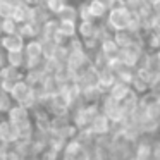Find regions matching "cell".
<instances>
[{
    "instance_id": "cell-14",
    "label": "cell",
    "mask_w": 160,
    "mask_h": 160,
    "mask_svg": "<svg viewBox=\"0 0 160 160\" xmlns=\"http://www.w3.org/2000/svg\"><path fill=\"white\" fill-rule=\"evenodd\" d=\"M29 16H31V7H26L24 4L18 5V7H14V12H12V21L18 22V24H21V22H26L29 21Z\"/></svg>"
},
{
    "instance_id": "cell-8",
    "label": "cell",
    "mask_w": 160,
    "mask_h": 160,
    "mask_svg": "<svg viewBox=\"0 0 160 160\" xmlns=\"http://www.w3.org/2000/svg\"><path fill=\"white\" fill-rule=\"evenodd\" d=\"M57 31L66 40H71L78 35V22L74 21H57Z\"/></svg>"
},
{
    "instance_id": "cell-17",
    "label": "cell",
    "mask_w": 160,
    "mask_h": 160,
    "mask_svg": "<svg viewBox=\"0 0 160 160\" xmlns=\"http://www.w3.org/2000/svg\"><path fill=\"white\" fill-rule=\"evenodd\" d=\"M0 29H2V35H12V33L18 31V22H14L12 19H2Z\"/></svg>"
},
{
    "instance_id": "cell-13",
    "label": "cell",
    "mask_w": 160,
    "mask_h": 160,
    "mask_svg": "<svg viewBox=\"0 0 160 160\" xmlns=\"http://www.w3.org/2000/svg\"><path fill=\"white\" fill-rule=\"evenodd\" d=\"M0 138L4 139L5 143L16 141V139L19 138V131L11 124V122H4V124H0Z\"/></svg>"
},
{
    "instance_id": "cell-5",
    "label": "cell",
    "mask_w": 160,
    "mask_h": 160,
    "mask_svg": "<svg viewBox=\"0 0 160 160\" xmlns=\"http://www.w3.org/2000/svg\"><path fill=\"white\" fill-rule=\"evenodd\" d=\"M24 79V72H21V69L12 66H2L0 67V81H11V83H18V81Z\"/></svg>"
},
{
    "instance_id": "cell-12",
    "label": "cell",
    "mask_w": 160,
    "mask_h": 160,
    "mask_svg": "<svg viewBox=\"0 0 160 160\" xmlns=\"http://www.w3.org/2000/svg\"><path fill=\"white\" fill-rule=\"evenodd\" d=\"M5 64L7 66H12V67H18V69H21V67L26 66V57L24 53L21 52H5Z\"/></svg>"
},
{
    "instance_id": "cell-21",
    "label": "cell",
    "mask_w": 160,
    "mask_h": 160,
    "mask_svg": "<svg viewBox=\"0 0 160 160\" xmlns=\"http://www.w3.org/2000/svg\"><path fill=\"white\" fill-rule=\"evenodd\" d=\"M146 2H148V4L152 5L153 9H157V11H158V7H160V0H146Z\"/></svg>"
},
{
    "instance_id": "cell-24",
    "label": "cell",
    "mask_w": 160,
    "mask_h": 160,
    "mask_svg": "<svg viewBox=\"0 0 160 160\" xmlns=\"http://www.w3.org/2000/svg\"><path fill=\"white\" fill-rule=\"evenodd\" d=\"M0 2H4V0H0Z\"/></svg>"
},
{
    "instance_id": "cell-7",
    "label": "cell",
    "mask_w": 160,
    "mask_h": 160,
    "mask_svg": "<svg viewBox=\"0 0 160 160\" xmlns=\"http://www.w3.org/2000/svg\"><path fill=\"white\" fill-rule=\"evenodd\" d=\"M97 29H98V24L95 21H79V24H78V33H79L81 40L95 38Z\"/></svg>"
},
{
    "instance_id": "cell-11",
    "label": "cell",
    "mask_w": 160,
    "mask_h": 160,
    "mask_svg": "<svg viewBox=\"0 0 160 160\" xmlns=\"http://www.w3.org/2000/svg\"><path fill=\"white\" fill-rule=\"evenodd\" d=\"M98 48H100V52L103 53L107 59H114V57H117V53H119V48H117V45L114 43L112 36H108V38L102 40L100 45H98Z\"/></svg>"
},
{
    "instance_id": "cell-4",
    "label": "cell",
    "mask_w": 160,
    "mask_h": 160,
    "mask_svg": "<svg viewBox=\"0 0 160 160\" xmlns=\"http://www.w3.org/2000/svg\"><path fill=\"white\" fill-rule=\"evenodd\" d=\"M24 43H26V40H22L18 33L0 36V48L4 52H21L24 48Z\"/></svg>"
},
{
    "instance_id": "cell-3",
    "label": "cell",
    "mask_w": 160,
    "mask_h": 160,
    "mask_svg": "<svg viewBox=\"0 0 160 160\" xmlns=\"http://www.w3.org/2000/svg\"><path fill=\"white\" fill-rule=\"evenodd\" d=\"M9 122L14 126L21 134L22 131H29V114L28 108L22 105H14L9 107Z\"/></svg>"
},
{
    "instance_id": "cell-9",
    "label": "cell",
    "mask_w": 160,
    "mask_h": 160,
    "mask_svg": "<svg viewBox=\"0 0 160 160\" xmlns=\"http://www.w3.org/2000/svg\"><path fill=\"white\" fill-rule=\"evenodd\" d=\"M108 126H110V121H108L107 115H103V114L95 115V119L90 122L91 132H95V134H103V132H107Z\"/></svg>"
},
{
    "instance_id": "cell-2",
    "label": "cell",
    "mask_w": 160,
    "mask_h": 160,
    "mask_svg": "<svg viewBox=\"0 0 160 160\" xmlns=\"http://www.w3.org/2000/svg\"><path fill=\"white\" fill-rule=\"evenodd\" d=\"M9 95H11V98L14 102H18V105H22V107H26V108H28L33 102H36L35 95H33L31 84H28L24 79L14 83V86H12V90L9 91Z\"/></svg>"
},
{
    "instance_id": "cell-1",
    "label": "cell",
    "mask_w": 160,
    "mask_h": 160,
    "mask_svg": "<svg viewBox=\"0 0 160 160\" xmlns=\"http://www.w3.org/2000/svg\"><path fill=\"white\" fill-rule=\"evenodd\" d=\"M107 26L110 28L112 33L117 31H128L129 26V19H131V14L126 7H119V9H110L107 12Z\"/></svg>"
},
{
    "instance_id": "cell-15",
    "label": "cell",
    "mask_w": 160,
    "mask_h": 160,
    "mask_svg": "<svg viewBox=\"0 0 160 160\" xmlns=\"http://www.w3.org/2000/svg\"><path fill=\"white\" fill-rule=\"evenodd\" d=\"M55 19H57V21H74V22H78V11H76V7H74V5L66 4L62 9H60L59 14L55 16Z\"/></svg>"
},
{
    "instance_id": "cell-20",
    "label": "cell",
    "mask_w": 160,
    "mask_h": 160,
    "mask_svg": "<svg viewBox=\"0 0 160 160\" xmlns=\"http://www.w3.org/2000/svg\"><path fill=\"white\" fill-rule=\"evenodd\" d=\"M40 2H42V0H22V4L26 5V7H36V5H40Z\"/></svg>"
},
{
    "instance_id": "cell-16",
    "label": "cell",
    "mask_w": 160,
    "mask_h": 160,
    "mask_svg": "<svg viewBox=\"0 0 160 160\" xmlns=\"http://www.w3.org/2000/svg\"><path fill=\"white\" fill-rule=\"evenodd\" d=\"M40 4H42L52 16H57L60 12V9L67 4V0H42Z\"/></svg>"
},
{
    "instance_id": "cell-18",
    "label": "cell",
    "mask_w": 160,
    "mask_h": 160,
    "mask_svg": "<svg viewBox=\"0 0 160 160\" xmlns=\"http://www.w3.org/2000/svg\"><path fill=\"white\" fill-rule=\"evenodd\" d=\"M76 11H78V19H79V21H93V19H91V16H90L88 2H83V4L76 9Z\"/></svg>"
},
{
    "instance_id": "cell-19",
    "label": "cell",
    "mask_w": 160,
    "mask_h": 160,
    "mask_svg": "<svg viewBox=\"0 0 160 160\" xmlns=\"http://www.w3.org/2000/svg\"><path fill=\"white\" fill-rule=\"evenodd\" d=\"M12 12H14V7L7 2H0V21L2 19H11L12 18Z\"/></svg>"
},
{
    "instance_id": "cell-10",
    "label": "cell",
    "mask_w": 160,
    "mask_h": 160,
    "mask_svg": "<svg viewBox=\"0 0 160 160\" xmlns=\"http://www.w3.org/2000/svg\"><path fill=\"white\" fill-rule=\"evenodd\" d=\"M88 9H90V16H91L93 21L103 19L105 16H107V12H108V9L102 4L100 0H88Z\"/></svg>"
},
{
    "instance_id": "cell-23",
    "label": "cell",
    "mask_w": 160,
    "mask_h": 160,
    "mask_svg": "<svg viewBox=\"0 0 160 160\" xmlns=\"http://www.w3.org/2000/svg\"><path fill=\"white\" fill-rule=\"evenodd\" d=\"M0 36H2V29H0Z\"/></svg>"
},
{
    "instance_id": "cell-22",
    "label": "cell",
    "mask_w": 160,
    "mask_h": 160,
    "mask_svg": "<svg viewBox=\"0 0 160 160\" xmlns=\"http://www.w3.org/2000/svg\"><path fill=\"white\" fill-rule=\"evenodd\" d=\"M7 4H11L12 7H18V5H21L22 4V0H5Z\"/></svg>"
},
{
    "instance_id": "cell-6",
    "label": "cell",
    "mask_w": 160,
    "mask_h": 160,
    "mask_svg": "<svg viewBox=\"0 0 160 160\" xmlns=\"http://www.w3.org/2000/svg\"><path fill=\"white\" fill-rule=\"evenodd\" d=\"M110 93H108V97L112 98V100H115V102H119L121 103L122 100H124L126 97H128L129 93H131V88H129V84H126V83H121V81H115L114 84H112L110 88Z\"/></svg>"
}]
</instances>
